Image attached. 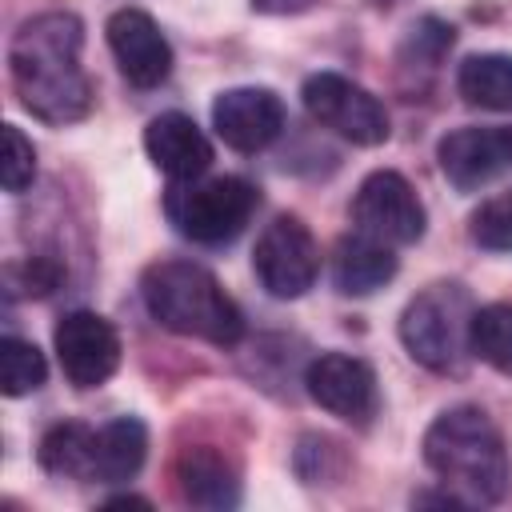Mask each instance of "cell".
Masks as SVG:
<instances>
[{
    "mask_svg": "<svg viewBox=\"0 0 512 512\" xmlns=\"http://www.w3.org/2000/svg\"><path fill=\"white\" fill-rule=\"evenodd\" d=\"M104 32H108V48H112V56H116V64H120L128 84L156 88V84L168 80V72H172V44L164 40L160 24L148 12L120 8V12L108 16Z\"/></svg>",
    "mask_w": 512,
    "mask_h": 512,
    "instance_id": "12",
    "label": "cell"
},
{
    "mask_svg": "<svg viewBox=\"0 0 512 512\" xmlns=\"http://www.w3.org/2000/svg\"><path fill=\"white\" fill-rule=\"evenodd\" d=\"M304 388L308 396L348 420V424H368L380 408V388H376V372L368 360L348 356V352H324L304 368Z\"/></svg>",
    "mask_w": 512,
    "mask_h": 512,
    "instance_id": "10",
    "label": "cell"
},
{
    "mask_svg": "<svg viewBox=\"0 0 512 512\" xmlns=\"http://www.w3.org/2000/svg\"><path fill=\"white\" fill-rule=\"evenodd\" d=\"M396 276V252L364 232H348L340 236L336 252H332V284L344 296H372L376 288H384Z\"/></svg>",
    "mask_w": 512,
    "mask_h": 512,
    "instance_id": "16",
    "label": "cell"
},
{
    "mask_svg": "<svg viewBox=\"0 0 512 512\" xmlns=\"http://www.w3.org/2000/svg\"><path fill=\"white\" fill-rule=\"evenodd\" d=\"M472 296L464 284H432L400 312V344L428 372H460L468 360Z\"/></svg>",
    "mask_w": 512,
    "mask_h": 512,
    "instance_id": "4",
    "label": "cell"
},
{
    "mask_svg": "<svg viewBox=\"0 0 512 512\" xmlns=\"http://www.w3.org/2000/svg\"><path fill=\"white\" fill-rule=\"evenodd\" d=\"M44 380H48L44 352L32 340L4 336L0 340V388H4V396H28Z\"/></svg>",
    "mask_w": 512,
    "mask_h": 512,
    "instance_id": "21",
    "label": "cell"
},
{
    "mask_svg": "<svg viewBox=\"0 0 512 512\" xmlns=\"http://www.w3.org/2000/svg\"><path fill=\"white\" fill-rule=\"evenodd\" d=\"M84 24L72 12L24 20L8 44V72L20 104L44 124H76L92 108V80L80 64Z\"/></svg>",
    "mask_w": 512,
    "mask_h": 512,
    "instance_id": "1",
    "label": "cell"
},
{
    "mask_svg": "<svg viewBox=\"0 0 512 512\" xmlns=\"http://www.w3.org/2000/svg\"><path fill=\"white\" fill-rule=\"evenodd\" d=\"M424 464L440 476L444 488H452L468 504L504 500L512 480L504 436L492 424V416L476 404H456L428 424Z\"/></svg>",
    "mask_w": 512,
    "mask_h": 512,
    "instance_id": "2",
    "label": "cell"
},
{
    "mask_svg": "<svg viewBox=\"0 0 512 512\" xmlns=\"http://www.w3.org/2000/svg\"><path fill=\"white\" fill-rule=\"evenodd\" d=\"M16 276H20V288L28 292V296H48L56 284H60V264L56 260H48V256H32V260H24L20 268H16Z\"/></svg>",
    "mask_w": 512,
    "mask_h": 512,
    "instance_id": "24",
    "label": "cell"
},
{
    "mask_svg": "<svg viewBox=\"0 0 512 512\" xmlns=\"http://www.w3.org/2000/svg\"><path fill=\"white\" fill-rule=\"evenodd\" d=\"M176 488L188 504L196 508H212V512H224V508H236L240 504V476L236 468L208 444L200 448H184L176 456Z\"/></svg>",
    "mask_w": 512,
    "mask_h": 512,
    "instance_id": "15",
    "label": "cell"
},
{
    "mask_svg": "<svg viewBox=\"0 0 512 512\" xmlns=\"http://www.w3.org/2000/svg\"><path fill=\"white\" fill-rule=\"evenodd\" d=\"M252 268L268 296L296 300L320 276V244L300 216H276L256 240Z\"/></svg>",
    "mask_w": 512,
    "mask_h": 512,
    "instance_id": "8",
    "label": "cell"
},
{
    "mask_svg": "<svg viewBox=\"0 0 512 512\" xmlns=\"http://www.w3.org/2000/svg\"><path fill=\"white\" fill-rule=\"evenodd\" d=\"M216 136L236 152L268 148L284 128V104L272 88H228L212 104Z\"/></svg>",
    "mask_w": 512,
    "mask_h": 512,
    "instance_id": "13",
    "label": "cell"
},
{
    "mask_svg": "<svg viewBox=\"0 0 512 512\" xmlns=\"http://www.w3.org/2000/svg\"><path fill=\"white\" fill-rule=\"evenodd\" d=\"M424 224H428L424 200L392 168H380V172L364 176V184L352 196V228L388 244V248L416 244L424 236Z\"/></svg>",
    "mask_w": 512,
    "mask_h": 512,
    "instance_id": "7",
    "label": "cell"
},
{
    "mask_svg": "<svg viewBox=\"0 0 512 512\" xmlns=\"http://www.w3.org/2000/svg\"><path fill=\"white\" fill-rule=\"evenodd\" d=\"M148 456V428L136 416H116L104 428H96V460H92V480L120 484L140 472Z\"/></svg>",
    "mask_w": 512,
    "mask_h": 512,
    "instance_id": "17",
    "label": "cell"
},
{
    "mask_svg": "<svg viewBox=\"0 0 512 512\" xmlns=\"http://www.w3.org/2000/svg\"><path fill=\"white\" fill-rule=\"evenodd\" d=\"M300 100L308 108V116L336 132L340 140L348 144H360V148H376L388 140V112L384 104L356 80L340 76V72H316L304 80L300 88Z\"/></svg>",
    "mask_w": 512,
    "mask_h": 512,
    "instance_id": "6",
    "label": "cell"
},
{
    "mask_svg": "<svg viewBox=\"0 0 512 512\" xmlns=\"http://www.w3.org/2000/svg\"><path fill=\"white\" fill-rule=\"evenodd\" d=\"M260 204L256 184L244 176H212V180H172L164 196V212L180 236L196 244H228L244 232Z\"/></svg>",
    "mask_w": 512,
    "mask_h": 512,
    "instance_id": "5",
    "label": "cell"
},
{
    "mask_svg": "<svg viewBox=\"0 0 512 512\" xmlns=\"http://www.w3.org/2000/svg\"><path fill=\"white\" fill-rule=\"evenodd\" d=\"M436 160L456 192H476L512 172V128H452L448 136H440Z\"/></svg>",
    "mask_w": 512,
    "mask_h": 512,
    "instance_id": "11",
    "label": "cell"
},
{
    "mask_svg": "<svg viewBox=\"0 0 512 512\" xmlns=\"http://www.w3.org/2000/svg\"><path fill=\"white\" fill-rule=\"evenodd\" d=\"M104 508H148V500H144V496H116V500H108Z\"/></svg>",
    "mask_w": 512,
    "mask_h": 512,
    "instance_id": "26",
    "label": "cell"
},
{
    "mask_svg": "<svg viewBox=\"0 0 512 512\" xmlns=\"http://www.w3.org/2000/svg\"><path fill=\"white\" fill-rule=\"evenodd\" d=\"M456 88L472 108L508 112L512 108V56L504 52H476L460 64Z\"/></svg>",
    "mask_w": 512,
    "mask_h": 512,
    "instance_id": "19",
    "label": "cell"
},
{
    "mask_svg": "<svg viewBox=\"0 0 512 512\" xmlns=\"http://www.w3.org/2000/svg\"><path fill=\"white\" fill-rule=\"evenodd\" d=\"M52 344H56L60 372L72 388H100L120 368V332L100 312L76 308L60 316Z\"/></svg>",
    "mask_w": 512,
    "mask_h": 512,
    "instance_id": "9",
    "label": "cell"
},
{
    "mask_svg": "<svg viewBox=\"0 0 512 512\" xmlns=\"http://www.w3.org/2000/svg\"><path fill=\"white\" fill-rule=\"evenodd\" d=\"M40 468L52 476H68V480H92V460H96V428L64 420L52 424L40 436Z\"/></svg>",
    "mask_w": 512,
    "mask_h": 512,
    "instance_id": "18",
    "label": "cell"
},
{
    "mask_svg": "<svg viewBox=\"0 0 512 512\" xmlns=\"http://www.w3.org/2000/svg\"><path fill=\"white\" fill-rule=\"evenodd\" d=\"M144 152L168 180H196L212 164V144L184 112H164L144 128Z\"/></svg>",
    "mask_w": 512,
    "mask_h": 512,
    "instance_id": "14",
    "label": "cell"
},
{
    "mask_svg": "<svg viewBox=\"0 0 512 512\" xmlns=\"http://www.w3.org/2000/svg\"><path fill=\"white\" fill-rule=\"evenodd\" d=\"M468 236L488 252H512V192L484 200L468 220Z\"/></svg>",
    "mask_w": 512,
    "mask_h": 512,
    "instance_id": "22",
    "label": "cell"
},
{
    "mask_svg": "<svg viewBox=\"0 0 512 512\" xmlns=\"http://www.w3.org/2000/svg\"><path fill=\"white\" fill-rule=\"evenodd\" d=\"M36 176V148L32 140L16 128V124H4V156H0V180H4V192H24Z\"/></svg>",
    "mask_w": 512,
    "mask_h": 512,
    "instance_id": "23",
    "label": "cell"
},
{
    "mask_svg": "<svg viewBox=\"0 0 512 512\" xmlns=\"http://www.w3.org/2000/svg\"><path fill=\"white\" fill-rule=\"evenodd\" d=\"M144 308L152 312L156 324L168 332L208 340L216 348H232L244 336V316L236 300L220 288V280L192 264V260H160L144 272L140 280Z\"/></svg>",
    "mask_w": 512,
    "mask_h": 512,
    "instance_id": "3",
    "label": "cell"
},
{
    "mask_svg": "<svg viewBox=\"0 0 512 512\" xmlns=\"http://www.w3.org/2000/svg\"><path fill=\"white\" fill-rule=\"evenodd\" d=\"M312 0H252L256 12H268V16H288V12H304Z\"/></svg>",
    "mask_w": 512,
    "mask_h": 512,
    "instance_id": "25",
    "label": "cell"
},
{
    "mask_svg": "<svg viewBox=\"0 0 512 512\" xmlns=\"http://www.w3.org/2000/svg\"><path fill=\"white\" fill-rule=\"evenodd\" d=\"M468 348L500 376H512V304H484L472 312Z\"/></svg>",
    "mask_w": 512,
    "mask_h": 512,
    "instance_id": "20",
    "label": "cell"
}]
</instances>
